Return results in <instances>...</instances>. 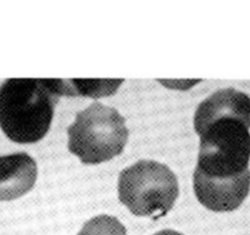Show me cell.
Here are the masks:
<instances>
[{"mask_svg": "<svg viewBox=\"0 0 250 235\" xmlns=\"http://www.w3.org/2000/svg\"><path fill=\"white\" fill-rule=\"evenodd\" d=\"M221 117H237L250 124V97L234 88L216 91L203 100L194 114V130Z\"/></svg>", "mask_w": 250, "mask_h": 235, "instance_id": "cell-7", "label": "cell"}, {"mask_svg": "<svg viewBox=\"0 0 250 235\" xmlns=\"http://www.w3.org/2000/svg\"><path fill=\"white\" fill-rule=\"evenodd\" d=\"M68 151L84 164H99L124 152L128 140L125 118L99 102L77 113L67 129Z\"/></svg>", "mask_w": 250, "mask_h": 235, "instance_id": "cell-3", "label": "cell"}, {"mask_svg": "<svg viewBox=\"0 0 250 235\" xmlns=\"http://www.w3.org/2000/svg\"><path fill=\"white\" fill-rule=\"evenodd\" d=\"M78 235H127V232L117 218L102 214L88 220Z\"/></svg>", "mask_w": 250, "mask_h": 235, "instance_id": "cell-8", "label": "cell"}, {"mask_svg": "<svg viewBox=\"0 0 250 235\" xmlns=\"http://www.w3.org/2000/svg\"><path fill=\"white\" fill-rule=\"evenodd\" d=\"M154 235H183L181 233L176 232V230H171V229H165V230H161V232L155 233Z\"/></svg>", "mask_w": 250, "mask_h": 235, "instance_id": "cell-9", "label": "cell"}, {"mask_svg": "<svg viewBox=\"0 0 250 235\" xmlns=\"http://www.w3.org/2000/svg\"><path fill=\"white\" fill-rule=\"evenodd\" d=\"M180 193L175 173L155 161H139L119 176V198L134 215L160 218L172 210Z\"/></svg>", "mask_w": 250, "mask_h": 235, "instance_id": "cell-4", "label": "cell"}, {"mask_svg": "<svg viewBox=\"0 0 250 235\" xmlns=\"http://www.w3.org/2000/svg\"><path fill=\"white\" fill-rule=\"evenodd\" d=\"M62 80L9 78L0 86V127L11 141L36 143L50 129Z\"/></svg>", "mask_w": 250, "mask_h": 235, "instance_id": "cell-1", "label": "cell"}, {"mask_svg": "<svg viewBox=\"0 0 250 235\" xmlns=\"http://www.w3.org/2000/svg\"><path fill=\"white\" fill-rule=\"evenodd\" d=\"M37 163L24 152L0 156V201H12L32 190L37 180Z\"/></svg>", "mask_w": 250, "mask_h": 235, "instance_id": "cell-6", "label": "cell"}, {"mask_svg": "<svg viewBox=\"0 0 250 235\" xmlns=\"http://www.w3.org/2000/svg\"><path fill=\"white\" fill-rule=\"evenodd\" d=\"M250 124L221 117L195 129L200 136L197 168L208 176L232 178L249 170Z\"/></svg>", "mask_w": 250, "mask_h": 235, "instance_id": "cell-2", "label": "cell"}, {"mask_svg": "<svg viewBox=\"0 0 250 235\" xmlns=\"http://www.w3.org/2000/svg\"><path fill=\"white\" fill-rule=\"evenodd\" d=\"M193 185L198 201L214 212H232L250 191V170L232 178H214L194 170Z\"/></svg>", "mask_w": 250, "mask_h": 235, "instance_id": "cell-5", "label": "cell"}]
</instances>
